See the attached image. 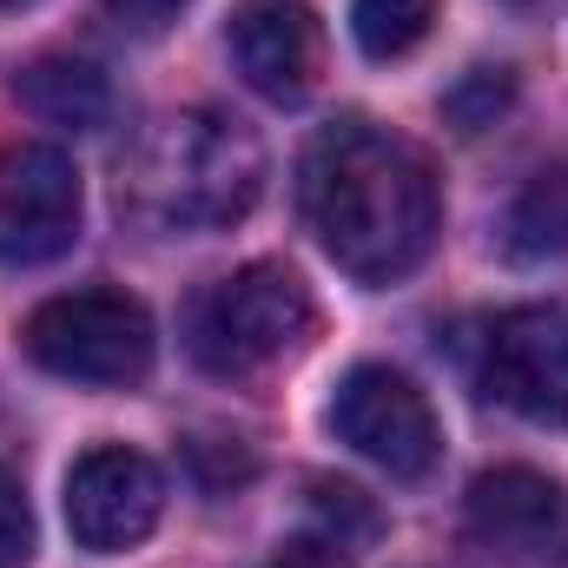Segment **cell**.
Returning <instances> with one entry per match:
<instances>
[{"label":"cell","instance_id":"15","mask_svg":"<svg viewBox=\"0 0 568 568\" xmlns=\"http://www.w3.org/2000/svg\"><path fill=\"white\" fill-rule=\"evenodd\" d=\"M516 100V80L503 73V67H476L463 87H449L443 93V113L463 126V133H483V126H496V113Z\"/></svg>","mask_w":568,"mask_h":568},{"label":"cell","instance_id":"11","mask_svg":"<svg viewBox=\"0 0 568 568\" xmlns=\"http://www.w3.org/2000/svg\"><path fill=\"white\" fill-rule=\"evenodd\" d=\"M13 100H20L33 120H47V126L93 133V126H106V113H113V80H106L93 60H80V53H40V60H27V67L13 73Z\"/></svg>","mask_w":568,"mask_h":568},{"label":"cell","instance_id":"1","mask_svg":"<svg viewBox=\"0 0 568 568\" xmlns=\"http://www.w3.org/2000/svg\"><path fill=\"white\" fill-rule=\"evenodd\" d=\"M297 205L324 258L357 284L410 278L443 232V192L429 159L371 120H337L304 145Z\"/></svg>","mask_w":568,"mask_h":568},{"label":"cell","instance_id":"3","mask_svg":"<svg viewBox=\"0 0 568 568\" xmlns=\"http://www.w3.org/2000/svg\"><path fill=\"white\" fill-rule=\"evenodd\" d=\"M317 331V304L291 265H239L232 278L205 284L185 311V351L212 377H258L297 357Z\"/></svg>","mask_w":568,"mask_h":568},{"label":"cell","instance_id":"14","mask_svg":"<svg viewBox=\"0 0 568 568\" xmlns=\"http://www.w3.org/2000/svg\"><path fill=\"white\" fill-rule=\"evenodd\" d=\"M311 509H317V523H324V542H337V549H351V542H371V536L384 529L377 503H371L357 483H317Z\"/></svg>","mask_w":568,"mask_h":568},{"label":"cell","instance_id":"2","mask_svg":"<svg viewBox=\"0 0 568 568\" xmlns=\"http://www.w3.org/2000/svg\"><path fill=\"white\" fill-rule=\"evenodd\" d=\"M265 199V145L245 120L192 106L159 120L126 165V205L159 232H232Z\"/></svg>","mask_w":568,"mask_h":568},{"label":"cell","instance_id":"19","mask_svg":"<svg viewBox=\"0 0 568 568\" xmlns=\"http://www.w3.org/2000/svg\"><path fill=\"white\" fill-rule=\"evenodd\" d=\"M20 7H33V0H0V13H20Z\"/></svg>","mask_w":568,"mask_h":568},{"label":"cell","instance_id":"13","mask_svg":"<svg viewBox=\"0 0 568 568\" xmlns=\"http://www.w3.org/2000/svg\"><path fill=\"white\" fill-rule=\"evenodd\" d=\"M436 7L443 0H351V40L371 60H404L429 40Z\"/></svg>","mask_w":568,"mask_h":568},{"label":"cell","instance_id":"17","mask_svg":"<svg viewBox=\"0 0 568 568\" xmlns=\"http://www.w3.org/2000/svg\"><path fill=\"white\" fill-rule=\"evenodd\" d=\"M100 7H106L120 27H133V33H165L192 0H100Z\"/></svg>","mask_w":568,"mask_h":568},{"label":"cell","instance_id":"9","mask_svg":"<svg viewBox=\"0 0 568 568\" xmlns=\"http://www.w3.org/2000/svg\"><path fill=\"white\" fill-rule=\"evenodd\" d=\"M225 53L258 100L304 106L324 80V20L304 0H239L225 20Z\"/></svg>","mask_w":568,"mask_h":568},{"label":"cell","instance_id":"4","mask_svg":"<svg viewBox=\"0 0 568 568\" xmlns=\"http://www.w3.org/2000/svg\"><path fill=\"white\" fill-rule=\"evenodd\" d=\"M20 351L60 377V384H93V390H133L152 357H159V331L133 291L113 284H87V291H60L47 297L27 324H20Z\"/></svg>","mask_w":568,"mask_h":568},{"label":"cell","instance_id":"12","mask_svg":"<svg viewBox=\"0 0 568 568\" xmlns=\"http://www.w3.org/2000/svg\"><path fill=\"white\" fill-rule=\"evenodd\" d=\"M509 252L516 258H568V165L536 172L509 205Z\"/></svg>","mask_w":568,"mask_h":568},{"label":"cell","instance_id":"16","mask_svg":"<svg viewBox=\"0 0 568 568\" xmlns=\"http://www.w3.org/2000/svg\"><path fill=\"white\" fill-rule=\"evenodd\" d=\"M33 556V509H27V489L0 469V568H20Z\"/></svg>","mask_w":568,"mask_h":568},{"label":"cell","instance_id":"18","mask_svg":"<svg viewBox=\"0 0 568 568\" xmlns=\"http://www.w3.org/2000/svg\"><path fill=\"white\" fill-rule=\"evenodd\" d=\"M265 568H351V556H344L337 542L317 536V542H291V549H278Z\"/></svg>","mask_w":568,"mask_h":568},{"label":"cell","instance_id":"5","mask_svg":"<svg viewBox=\"0 0 568 568\" xmlns=\"http://www.w3.org/2000/svg\"><path fill=\"white\" fill-rule=\"evenodd\" d=\"M331 429H337V443H351L364 463H377L397 483H424L443 456V424H436L429 397L390 364H357L337 384Z\"/></svg>","mask_w":568,"mask_h":568},{"label":"cell","instance_id":"8","mask_svg":"<svg viewBox=\"0 0 568 568\" xmlns=\"http://www.w3.org/2000/svg\"><path fill=\"white\" fill-rule=\"evenodd\" d=\"M80 165L60 145L0 152V265H47L80 239Z\"/></svg>","mask_w":568,"mask_h":568},{"label":"cell","instance_id":"10","mask_svg":"<svg viewBox=\"0 0 568 568\" xmlns=\"http://www.w3.org/2000/svg\"><path fill=\"white\" fill-rule=\"evenodd\" d=\"M469 536L503 562H568V489L529 463H496L469 483Z\"/></svg>","mask_w":568,"mask_h":568},{"label":"cell","instance_id":"7","mask_svg":"<svg viewBox=\"0 0 568 568\" xmlns=\"http://www.w3.org/2000/svg\"><path fill=\"white\" fill-rule=\"evenodd\" d=\"M483 384L542 429H568V304H516L489 324Z\"/></svg>","mask_w":568,"mask_h":568},{"label":"cell","instance_id":"6","mask_svg":"<svg viewBox=\"0 0 568 568\" xmlns=\"http://www.w3.org/2000/svg\"><path fill=\"white\" fill-rule=\"evenodd\" d=\"M165 516V476L159 463L126 443H93L67 469V529L87 556H126Z\"/></svg>","mask_w":568,"mask_h":568}]
</instances>
